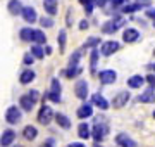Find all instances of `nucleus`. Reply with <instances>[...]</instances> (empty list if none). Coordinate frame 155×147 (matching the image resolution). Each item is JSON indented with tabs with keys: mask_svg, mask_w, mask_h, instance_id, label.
Listing matches in <instances>:
<instances>
[{
	"mask_svg": "<svg viewBox=\"0 0 155 147\" xmlns=\"http://www.w3.org/2000/svg\"><path fill=\"white\" fill-rule=\"evenodd\" d=\"M126 24V19L124 17H119V16H116L114 19H110V21H107L104 26H102V31L105 35H112V33H116L119 28H122Z\"/></svg>",
	"mask_w": 155,
	"mask_h": 147,
	"instance_id": "f257e3e1",
	"label": "nucleus"
},
{
	"mask_svg": "<svg viewBox=\"0 0 155 147\" xmlns=\"http://www.w3.org/2000/svg\"><path fill=\"white\" fill-rule=\"evenodd\" d=\"M36 101H38V92L33 90V92H29V94H26V95H22L21 99H19V104H21V108L24 109V111H31V109L35 108Z\"/></svg>",
	"mask_w": 155,
	"mask_h": 147,
	"instance_id": "f03ea898",
	"label": "nucleus"
},
{
	"mask_svg": "<svg viewBox=\"0 0 155 147\" xmlns=\"http://www.w3.org/2000/svg\"><path fill=\"white\" fill-rule=\"evenodd\" d=\"M47 97H48L52 102H61V83H59V80L54 78L52 80V88H50V92L47 94Z\"/></svg>",
	"mask_w": 155,
	"mask_h": 147,
	"instance_id": "7ed1b4c3",
	"label": "nucleus"
},
{
	"mask_svg": "<svg viewBox=\"0 0 155 147\" xmlns=\"http://www.w3.org/2000/svg\"><path fill=\"white\" fill-rule=\"evenodd\" d=\"M5 121L11 123V125L19 123V121H21V111H19L16 106H11V108L7 109V113H5Z\"/></svg>",
	"mask_w": 155,
	"mask_h": 147,
	"instance_id": "20e7f679",
	"label": "nucleus"
},
{
	"mask_svg": "<svg viewBox=\"0 0 155 147\" xmlns=\"http://www.w3.org/2000/svg\"><path fill=\"white\" fill-rule=\"evenodd\" d=\"M116 80H117L116 71H112V69H104V71H100V83H102V85H110Z\"/></svg>",
	"mask_w": 155,
	"mask_h": 147,
	"instance_id": "39448f33",
	"label": "nucleus"
},
{
	"mask_svg": "<svg viewBox=\"0 0 155 147\" xmlns=\"http://www.w3.org/2000/svg\"><path fill=\"white\" fill-rule=\"evenodd\" d=\"M74 92H76L78 99H81V101H86V97H88V83H86L84 80H79V81H76Z\"/></svg>",
	"mask_w": 155,
	"mask_h": 147,
	"instance_id": "423d86ee",
	"label": "nucleus"
},
{
	"mask_svg": "<svg viewBox=\"0 0 155 147\" xmlns=\"http://www.w3.org/2000/svg\"><path fill=\"white\" fill-rule=\"evenodd\" d=\"M52 118H54V111L48 108V106H43V108L40 109L38 113V121L41 125H48L50 121H52Z\"/></svg>",
	"mask_w": 155,
	"mask_h": 147,
	"instance_id": "0eeeda50",
	"label": "nucleus"
},
{
	"mask_svg": "<svg viewBox=\"0 0 155 147\" xmlns=\"http://www.w3.org/2000/svg\"><path fill=\"white\" fill-rule=\"evenodd\" d=\"M107 128L104 123H97L93 126V138H95V142H102L104 138H105V135H107Z\"/></svg>",
	"mask_w": 155,
	"mask_h": 147,
	"instance_id": "6e6552de",
	"label": "nucleus"
},
{
	"mask_svg": "<svg viewBox=\"0 0 155 147\" xmlns=\"http://www.w3.org/2000/svg\"><path fill=\"white\" fill-rule=\"evenodd\" d=\"M22 19L26 21V23H29V24H33L35 21H38V16H36V11H35V7H24L22 9Z\"/></svg>",
	"mask_w": 155,
	"mask_h": 147,
	"instance_id": "1a4fd4ad",
	"label": "nucleus"
},
{
	"mask_svg": "<svg viewBox=\"0 0 155 147\" xmlns=\"http://www.w3.org/2000/svg\"><path fill=\"white\" fill-rule=\"evenodd\" d=\"M116 144L121 147H138V144L131 138V137L124 135V133H119V135L116 137Z\"/></svg>",
	"mask_w": 155,
	"mask_h": 147,
	"instance_id": "9d476101",
	"label": "nucleus"
},
{
	"mask_svg": "<svg viewBox=\"0 0 155 147\" xmlns=\"http://www.w3.org/2000/svg\"><path fill=\"white\" fill-rule=\"evenodd\" d=\"M127 101H129V92H121V94H117L114 97V101H112V106L116 109H121L122 106H126Z\"/></svg>",
	"mask_w": 155,
	"mask_h": 147,
	"instance_id": "9b49d317",
	"label": "nucleus"
},
{
	"mask_svg": "<svg viewBox=\"0 0 155 147\" xmlns=\"http://www.w3.org/2000/svg\"><path fill=\"white\" fill-rule=\"evenodd\" d=\"M119 50V43L117 42H114V40H110V42H105V43H102V54L104 56H112L114 52Z\"/></svg>",
	"mask_w": 155,
	"mask_h": 147,
	"instance_id": "f8f14e48",
	"label": "nucleus"
},
{
	"mask_svg": "<svg viewBox=\"0 0 155 147\" xmlns=\"http://www.w3.org/2000/svg\"><path fill=\"white\" fill-rule=\"evenodd\" d=\"M140 38V31L134 28H127L124 33H122V40L126 42V43H133V42H136V40Z\"/></svg>",
	"mask_w": 155,
	"mask_h": 147,
	"instance_id": "ddd939ff",
	"label": "nucleus"
},
{
	"mask_svg": "<svg viewBox=\"0 0 155 147\" xmlns=\"http://www.w3.org/2000/svg\"><path fill=\"white\" fill-rule=\"evenodd\" d=\"M91 114H93V108H91L90 104H83V106L76 111V116L79 119H86V118H90Z\"/></svg>",
	"mask_w": 155,
	"mask_h": 147,
	"instance_id": "4468645a",
	"label": "nucleus"
},
{
	"mask_svg": "<svg viewBox=\"0 0 155 147\" xmlns=\"http://www.w3.org/2000/svg\"><path fill=\"white\" fill-rule=\"evenodd\" d=\"M7 9H9V12H11L12 16H17V14H22V4L19 2V0H11L9 4H7Z\"/></svg>",
	"mask_w": 155,
	"mask_h": 147,
	"instance_id": "2eb2a0df",
	"label": "nucleus"
},
{
	"mask_svg": "<svg viewBox=\"0 0 155 147\" xmlns=\"http://www.w3.org/2000/svg\"><path fill=\"white\" fill-rule=\"evenodd\" d=\"M140 102H145V104H150V102L155 101V94H153V87H148L147 90L141 94V95L138 97Z\"/></svg>",
	"mask_w": 155,
	"mask_h": 147,
	"instance_id": "dca6fc26",
	"label": "nucleus"
},
{
	"mask_svg": "<svg viewBox=\"0 0 155 147\" xmlns=\"http://www.w3.org/2000/svg\"><path fill=\"white\" fill-rule=\"evenodd\" d=\"M91 101H93V104H95L98 109H102V111L109 109V102H107L104 97L100 95V94H93V95H91Z\"/></svg>",
	"mask_w": 155,
	"mask_h": 147,
	"instance_id": "f3484780",
	"label": "nucleus"
},
{
	"mask_svg": "<svg viewBox=\"0 0 155 147\" xmlns=\"http://www.w3.org/2000/svg\"><path fill=\"white\" fill-rule=\"evenodd\" d=\"M55 121H57V125H59L61 128H64V130H67V128H71V119L67 118L66 114L57 113V114H55Z\"/></svg>",
	"mask_w": 155,
	"mask_h": 147,
	"instance_id": "a211bd4d",
	"label": "nucleus"
},
{
	"mask_svg": "<svg viewBox=\"0 0 155 147\" xmlns=\"http://www.w3.org/2000/svg\"><path fill=\"white\" fill-rule=\"evenodd\" d=\"M14 138H16V133H14L12 130H5L4 133H2L0 144H2V147H7V145H11L12 142H14Z\"/></svg>",
	"mask_w": 155,
	"mask_h": 147,
	"instance_id": "6ab92c4d",
	"label": "nucleus"
},
{
	"mask_svg": "<svg viewBox=\"0 0 155 147\" xmlns=\"http://www.w3.org/2000/svg\"><path fill=\"white\" fill-rule=\"evenodd\" d=\"M145 81H147V80H145L141 74H134V76H131V78L127 80V87H131V88H140Z\"/></svg>",
	"mask_w": 155,
	"mask_h": 147,
	"instance_id": "aec40b11",
	"label": "nucleus"
},
{
	"mask_svg": "<svg viewBox=\"0 0 155 147\" xmlns=\"http://www.w3.org/2000/svg\"><path fill=\"white\" fill-rule=\"evenodd\" d=\"M35 76H36L35 71H31V69H24V71L21 73V76H19V81H21L22 85H28V83H31V81L35 80Z\"/></svg>",
	"mask_w": 155,
	"mask_h": 147,
	"instance_id": "412c9836",
	"label": "nucleus"
},
{
	"mask_svg": "<svg viewBox=\"0 0 155 147\" xmlns=\"http://www.w3.org/2000/svg\"><path fill=\"white\" fill-rule=\"evenodd\" d=\"M143 7H147V4H126L124 7H121V11L124 14H133L136 11H141Z\"/></svg>",
	"mask_w": 155,
	"mask_h": 147,
	"instance_id": "4be33fe9",
	"label": "nucleus"
},
{
	"mask_svg": "<svg viewBox=\"0 0 155 147\" xmlns=\"http://www.w3.org/2000/svg\"><path fill=\"white\" fill-rule=\"evenodd\" d=\"M36 135H38V130H36L35 126H31V125L24 126V130H22V137H24L26 140H35Z\"/></svg>",
	"mask_w": 155,
	"mask_h": 147,
	"instance_id": "5701e85b",
	"label": "nucleus"
},
{
	"mask_svg": "<svg viewBox=\"0 0 155 147\" xmlns=\"http://www.w3.org/2000/svg\"><path fill=\"white\" fill-rule=\"evenodd\" d=\"M43 7H45V12L50 14V16L57 14V0H43Z\"/></svg>",
	"mask_w": 155,
	"mask_h": 147,
	"instance_id": "b1692460",
	"label": "nucleus"
},
{
	"mask_svg": "<svg viewBox=\"0 0 155 147\" xmlns=\"http://www.w3.org/2000/svg\"><path fill=\"white\" fill-rule=\"evenodd\" d=\"M33 35H35L33 28H22L19 31V36H21L22 42H33Z\"/></svg>",
	"mask_w": 155,
	"mask_h": 147,
	"instance_id": "393cba45",
	"label": "nucleus"
},
{
	"mask_svg": "<svg viewBox=\"0 0 155 147\" xmlns=\"http://www.w3.org/2000/svg\"><path fill=\"white\" fill-rule=\"evenodd\" d=\"M90 59H91V61H90V71L95 74V73H97V62H98V50H97V49H93V50H91Z\"/></svg>",
	"mask_w": 155,
	"mask_h": 147,
	"instance_id": "a878e982",
	"label": "nucleus"
},
{
	"mask_svg": "<svg viewBox=\"0 0 155 147\" xmlns=\"http://www.w3.org/2000/svg\"><path fill=\"white\" fill-rule=\"evenodd\" d=\"M33 42L36 43V45H43V43H47V36H45V33L41 31V29H35Z\"/></svg>",
	"mask_w": 155,
	"mask_h": 147,
	"instance_id": "bb28decb",
	"label": "nucleus"
},
{
	"mask_svg": "<svg viewBox=\"0 0 155 147\" xmlns=\"http://www.w3.org/2000/svg\"><path fill=\"white\" fill-rule=\"evenodd\" d=\"M78 135H79V138H83V140H86V138H90V126L86 123H81L79 126H78Z\"/></svg>",
	"mask_w": 155,
	"mask_h": 147,
	"instance_id": "cd10ccee",
	"label": "nucleus"
},
{
	"mask_svg": "<svg viewBox=\"0 0 155 147\" xmlns=\"http://www.w3.org/2000/svg\"><path fill=\"white\" fill-rule=\"evenodd\" d=\"M66 38H67V35L64 29H61L59 31V36H57V42H59V50L64 52V49H66Z\"/></svg>",
	"mask_w": 155,
	"mask_h": 147,
	"instance_id": "c85d7f7f",
	"label": "nucleus"
},
{
	"mask_svg": "<svg viewBox=\"0 0 155 147\" xmlns=\"http://www.w3.org/2000/svg\"><path fill=\"white\" fill-rule=\"evenodd\" d=\"M31 56L36 57V59H43L45 52L41 49V45H31Z\"/></svg>",
	"mask_w": 155,
	"mask_h": 147,
	"instance_id": "c756f323",
	"label": "nucleus"
},
{
	"mask_svg": "<svg viewBox=\"0 0 155 147\" xmlns=\"http://www.w3.org/2000/svg\"><path fill=\"white\" fill-rule=\"evenodd\" d=\"M81 71H83V69L79 68V66H78V68H67L66 71H64V74H66V78H74V76H78Z\"/></svg>",
	"mask_w": 155,
	"mask_h": 147,
	"instance_id": "7c9ffc66",
	"label": "nucleus"
},
{
	"mask_svg": "<svg viewBox=\"0 0 155 147\" xmlns=\"http://www.w3.org/2000/svg\"><path fill=\"white\" fill-rule=\"evenodd\" d=\"M79 4H83V5H84V11H86V14H91V11H93V5H95V0H79Z\"/></svg>",
	"mask_w": 155,
	"mask_h": 147,
	"instance_id": "2f4dec72",
	"label": "nucleus"
},
{
	"mask_svg": "<svg viewBox=\"0 0 155 147\" xmlns=\"http://www.w3.org/2000/svg\"><path fill=\"white\" fill-rule=\"evenodd\" d=\"M79 56H81V52H79V50L72 54L71 59H69V68H78V61H79Z\"/></svg>",
	"mask_w": 155,
	"mask_h": 147,
	"instance_id": "473e14b6",
	"label": "nucleus"
},
{
	"mask_svg": "<svg viewBox=\"0 0 155 147\" xmlns=\"http://www.w3.org/2000/svg\"><path fill=\"white\" fill-rule=\"evenodd\" d=\"M95 45H100V38L98 36H91L84 42V47H95Z\"/></svg>",
	"mask_w": 155,
	"mask_h": 147,
	"instance_id": "72a5a7b5",
	"label": "nucleus"
},
{
	"mask_svg": "<svg viewBox=\"0 0 155 147\" xmlns=\"http://www.w3.org/2000/svg\"><path fill=\"white\" fill-rule=\"evenodd\" d=\"M40 24H41L43 28H52V26H54V21H52L50 17H41V19H40Z\"/></svg>",
	"mask_w": 155,
	"mask_h": 147,
	"instance_id": "f704fd0d",
	"label": "nucleus"
},
{
	"mask_svg": "<svg viewBox=\"0 0 155 147\" xmlns=\"http://www.w3.org/2000/svg\"><path fill=\"white\" fill-rule=\"evenodd\" d=\"M110 4L114 7H124L127 4V0H110Z\"/></svg>",
	"mask_w": 155,
	"mask_h": 147,
	"instance_id": "c9c22d12",
	"label": "nucleus"
},
{
	"mask_svg": "<svg viewBox=\"0 0 155 147\" xmlns=\"http://www.w3.org/2000/svg\"><path fill=\"white\" fill-rule=\"evenodd\" d=\"M147 81H148V85L150 87H155V74H148V76H147Z\"/></svg>",
	"mask_w": 155,
	"mask_h": 147,
	"instance_id": "e433bc0d",
	"label": "nucleus"
},
{
	"mask_svg": "<svg viewBox=\"0 0 155 147\" xmlns=\"http://www.w3.org/2000/svg\"><path fill=\"white\" fill-rule=\"evenodd\" d=\"M33 56H31V54H26V56H24V64H33Z\"/></svg>",
	"mask_w": 155,
	"mask_h": 147,
	"instance_id": "4c0bfd02",
	"label": "nucleus"
},
{
	"mask_svg": "<svg viewBox=\"0 0 155 147\" xmlns=\"http://www.w3.org/2000/svg\"><path fill=\"white\" fill-rule=\"evenodd\" d=\"M79 29H81V31H84V29H88V21H86V19H83V21L79 23Z\"/></svg>",
	"mask_w": 155,
	"mask_h": 147,
	"instance_id": "58836bf2",
	"label": "nucleus"
},
{
	"mask_svg": "<svg viewBox=\"0 0 155 147\" xmlns=\"http://www.w3.org/2000/svg\"><path fill=\"white\" fill-rule=\"evenodd\" d=\"M71 24H72V11L69 9L67 11V26H71Z\"/></svg>",
	"mask_w": 155,
	"mask_h": 147,
	"instance_id": "ea45409f",
	"label": "nucleus"
},
{
	"mask_svg": "<svg viewBox=\"0 0 155 147\" xmlns=\"http://www.w3.org/2000/svg\"><path fill=\"white\" fill-rule=\"evenodd\" d=\"M147 17H152L155 21V9H148V11H147Z\"/></svg>",
	"mask_w": 155,
	"mask_h": 147,
	"instance_id": "a19ab883",
	"label": "nucleus"
},
{
	"mask_svg": "<svg viewBox=\"0 0 155 147\" xmlns=\"http://www.w3.org/2000/svg\"><path fill=\"white\" fill-rule=\"evenodd\" d=\"M107 4V0H95V5H98V7H105Z\"/></svg>",
	"mask_w": 155,
	"mask_h": 147,
	"instance_id": "79ce46f5",
	"label": "nucleus"
},
{
	"mask_svg": "<svg viewBox=\"0 0 155 147\" xmlns=\"http://www.w3.org/2000/svg\"><path fill=\"white\" fill-rule=\"evenodd\" d=\"M43 147H54V140H52V138H48V140L43 144Z\"/></svg>",
	"mask_w": 155,
	"mask_h": 147,
	"instance_id": "37998d69",
	"label": "nucleus"
},
{
	"mask_svg": "<svg viewBox=\"0 0 155 147\" xmlns=\"http://www.w3.org/2000/svg\"><path fill=\"white\" fill-rule=\"evenodd\" d=\"M67 147H84V144H81V142H74V144H69Z\"/></svg>",
	"mask_w": 155,
	"mask_h": 147,
	"instance_id": "c03bdc74",
	"label": "nucleus"
},
{
	"mask_svg": "<svg viewBox=\"0 0 155 147\" xmlns=\"http://www.w3.org/2000/svg\"><path fill=\"white\" fill-rule=\"evenodd\" d=\"M95 147H102V145H98V144H95Z\"/></svg>",
	"mask_w": 155,
	"mask_h": 147,
	"instance_id": "a18cd8bd",
	"label": "nucleus"
},
{
	"mask_svg": "<svg viewBox=\"0 0 155 147\" xmlns=\"http://www.w3.org/2000/svg\"><path fill=\"white\" fill-rule=\"evenodd\" d=\"M152 68H153V71H155V62H153V66H152Z\"/></svg>",
	"mask_w": 155,
	"mask_h": 147,
	"instance_id": "49530a36",
	"label": "nucleus"
},
{
	"mask_svg": "<svg viewBox=\"0 0 155 147\" xmlns=\"http://www.w3.org/2000/svg\"><path fill=\"white\" fill-rule=\"evenodd\" d=\"M153 118H155V111H153Z\"/></svg>",
	"mask_w": 155,
	"mask_h": 147,
	"instance_id": "de8ad7c7",
	"label": "nucleus"
},
{
	"mask_svg": "<svg viewBox=\"0 0 155 147\" xmlns=\"http://www.w3.org/2000/svg\"><path fill=\"white\" fill-rule=\"evenodd\" d=\"M138 2H143V0H138Z\"/></svg>",
	"mask_w": 155,
	"mask_h": 147,
	"instance_id": "09e8293b",
	"label": "nucleus"
},
{
	"mask_svg": "<svg viewBox=\"0 0 155 147\" xmlns=\"http://www.w3.org/2000/svg\"><path fill=\"white\" fill-rule=\"evenodd\" d=\"M153 26H155V21H153Z\"/></svg>",
	"mask_w": 155,
	"mask_h": 147,
	"instance_id": "8fccbe9b",
	"label": "nucleus"
}]
</instances>
